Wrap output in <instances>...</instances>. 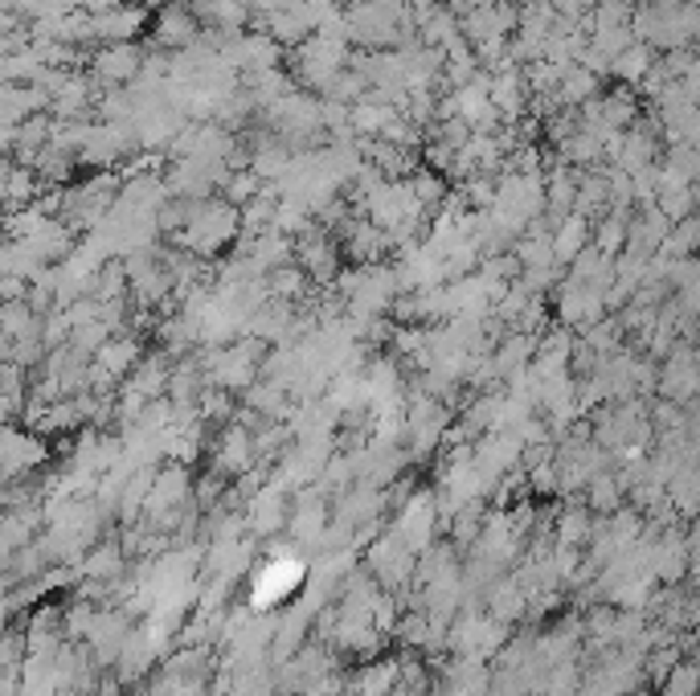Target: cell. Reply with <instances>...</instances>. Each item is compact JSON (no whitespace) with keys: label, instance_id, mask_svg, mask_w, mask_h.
Returning a JSON list of instances; mask_svg holds the SVG:
<instances>
[{"label":"cell","instance_id":"cell-1","mask_svg":"<svg viewBox=\"0 0 700 696\" xmlns=\"http://www.w3.org/2000/svg\"><path fill=\"white\" fill-rule=\"evenodd\" d=\"M136 70H139V53L132 50L127 41H115L111 50H103L95 58V74H99L103 83H127Z\"/></svg>","mask_w":700,"mask_h":696},{"label":"cell","instance_id":"cell-2","mask_svg":"<svg viewBox=\"0 0 700 696\" xmlns=\"http://www.w3.org/2000/svg\"><path fill=\"white\" fill-rule=\"evenodd\" d=\"M156 37L164 41V46H185V41H193L197 37V21H193V13L188 9H164V17H160V25H156Z\"/></svg>","mask_w":700,"mask_h":696}]
</instances>
